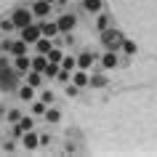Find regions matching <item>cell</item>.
Returning <instances> with one entry per match:
<instances>
[{"instance_id":"6da1fadb","label":"cell","mask_w":157,"mask_h":157,"mask_svg":"<svg viewBox=\"0 0 157 157\" xmlns=\"http://www.w3.org/2000/svg\"><path fill=\"white\" fill-rule=\"evenodd\" d=\"M120 13L136 35V43L157 53V0H123Z\"/></svg>"},{"instance_id":"7a4b0ae2","label":"cell","mask_w":157,"mask_h":157,"mask_svg":"<svg viewBox=\"0 0 157 157\" xmlns=\"http://www.w3.org/2000/svg\"><path fill=\"white\" fill-rule=\"evenodd\" d=\"M19 83V69L8 64V59H0V91H13Z\"/></svg>"},{"instance_id":"3957f363","label":"cell","mask_w":157,"mask_h":157,"mask_svg":"<svg viewBox=\"0 0 157 157\" xmlns=\"http://www.w3.org/2000/svg\"><path fill=\"white\" fill-rule=\"evenodd\" d=\"M123 40H125V35L120 32V29H101V43L107 45V51H117V48H123Z\"/></svg>"},{"instance_id":"277c9868","label":"cell","mask_w":157,"mask_h":157,"mask_svg":"<svg viewBox=\"0 0 157 157\" xmlns=\"http://www.w3.org/2000/svg\"><path fill=\"white\" fill-rule=\"evenodd\" d=\"M40 35H43V29L37 24L21 27V40H24V43H37V40H40Z\"/></svg>"},{"instance_id":"5b68a950","label":"cell","mask_w":157,"mask_h":157,"mask_svg":"<svg viewBox=\"0 0 157 157\" xmlns=\"http://www.w3.org/2000/svg\"><path fill=\"white\" fill-rule=\"evenodd\" d=\"M13 24L16 27H27V24H32V11H27V8H19L16 13H13Z\"/></svg>"},{"instance_id":"8992f818","label":"cell","mask_w":157,"mask_h":157,"mask_svg":"<svg viewBox=\"0 0 157 157\" xmlns=\"http://www.w3.org/2000/svg\"><path fill=\"white\" fill-rule=\"evenodd\" d=\"M13 67H16L19 72H27V69H32V61H29V56H27V53H21V56L13 59Z\"/></svg>"},{"instance_id":"52a82bcc","label":"cell","mask_w":157,"mask_h":157,"mask_svg":"<svg viewBox=\"0 0 157 157\" xmlns=\"http://www.w3.org/2000/svg\"><path fill=\"white\" fill-rule=\"evenodd\" d=\"M6 51H11L13 56H21V53H27V43L19 40V43H6Z\"/></svg>"},{"instance_id":"ba28073f","label":"cell","mask_w":157,"mask_h":157,"mask_svg":"<svg viewBox=\"0 0 157 157\" xmlns=\"http://www.w3.org/2000/svg\"><path fill=\"white\" fill-rule=\"evenodd\" d=\"M32 13H37V16H48V13H51V3H48V0L35 3V6H32Z\"/></svg>"},{"instance_id":"9c48e42d","label":"cell","mask_w":157,"mask_h":157,"mask_svg":"<svg viewBox=\"0 0 157 157\" xmlns=\"http://www.w3.org/2000/svg\"><path fill=\"white\" fill-rule=\"evenodd\" d=\"M40 29H43V35H45V37H56V35L61 32V29H59V24H56V21H45V24H43Z\"/></svg>"},{"instance_id":"30bf717a","label":"cell","mask_w":157,"mask_h":157,"mask_svg":"<svg viewBox=\"0 0 157 157\" xmlns=\"http://www.w3.org/2000/svg\"><path fill=\"white\" fill-rule=\"evenodd\" d=\"M72 80H75V85H77V88H83V85H88V83H91V77H88V75H85L83 69H75Z\"/></svg>"},{"instance_id":"8fae6325","label":"cell","mask_w":157,"mask_h":157,"mask_svg":"<svg viewBox=\"0 0 157 157\" xmlns=\"http://www.w3.org/2000/svg\"><path fill=\"white\" fill-rule=\"evenodd\" d=\"M27 83L32 85V88H37V85L43 83V77H40V72H37V69H27Z\"/></svg>"},{"instance_id":"7c38bea8","label":"cell","mask_w":157,"mask_h":157,"mask_svg":"<svg viewBox=\"0 0 157 157\" xmlns=\"http://www.w3.org/2000/svg\"><path fill=\"white\" fill-rule=\"evenodd\" d=\"M56 24H59V29H61V32H69V29L75 27V16H61Z\"/></svg>"},{"instance_id":"4fadbf2b","label":"cell","mask_w":157,"mask_h":157,"mask_svg":"<svg viewBox=\"0 0 157 157\" xmlns=\"http://www.w3.org/2000/svg\"><path fill=\"white\" fill-rule=\"evenodd\" d=\"M93 61H96V56H93V53H83V56H77V67H80V69H88Z\"/></svg>"},{"instance_id":"5bb4252c","label":"cell","mask_w":157,"mask_h":157,"mask_svg":"<svg viewBox=\"0 0 157 157\" xmlns=\"http://www.w3.org/2000/svg\"><path fill=\"white\" fill-rule=\"evenodd\" d=\"M101 61H104V67H107V69H112V67H117V51H107Z\"/></svg>"},{"instance_id":"9a60e30c","label":"cell","mask_w":157,"mask_h":157,"mask_svg":"<svg viewBox=\"0 0 157 157\" xmlns=\"http://www.w3.org/2000/svg\"><path fill=\"white\" fill-rule=\"evenodd\" d=\"M19 96H21L24 101H32V96H35V88H32L29 83H27V85H21V88H19Z\"/></svg>"},{"instance_id":"2e32d148","label":"cell","mask_w":157,"mask_h":157,"mask_svg":"<svg viewBox=\"0 0 157 157\" xmlns=\"http://www.w3.org/2000/svg\"><path fill=\"white\" fill-rule=\"evenodd\" d=\"M45 67H48V59L43 56V53H40V56H35V59H32V69H37V72H43Z\"/></svg>"},{"instance_id":"e0dca14e","label":"cell","mask_w":157,"mask_h":157,"mask_svg":"<svg viewBox=\"0 0 157 157\" xmlns=\"http://www.w3.org/2000/svg\"><path fill=\"white\" fill-rule=\"evenodd\" d=\"M123 48H125V53H131V56H133V53L139 51V43H136V40H128V37H125V40H123Z\"/></svg>"},{"instance_id":"ac0fdd59","label":"cell","mask_w":157,"mask_h":157,"mask_svg":"<svg viewBox=\"0 0 157 157\" xmlns=\"http://www.w3.org/2000/svg\"><path fill=\"white\" fill-rule=\"evenodd\" d=\"M21 144H24L27 149H35V147H37V136H32V133H24V139H21Z\"/></svg>"},{"instance_id":"d6986e66","label":"cell","mask_w":157,"mask_h":157,"mask_svg":"<svg viewBox=\"0 0 157 157\" xmlns=\"http://www.w3.org/2000/svg\"><path fill=\"white\" fill-rule=\"evenodd\" d=\"M51 48H53V45H51V37L43 35V40H37V51H40V53H48Z\"/></svg>"},{"instance_id":"ffe728a7","label":"cell","mask_w":157,"mask_h":157,"mask_svg":"<svg viewBox=\"0 0 157 157\" xmlns=\"http://www.w3.org/2000/svg\"><path fill=\"white\" fill-rule=\"evenodd\" d=\"M83 6H85V11H91V13H96V11H101V0H85Z\"/></svg>"},{"instance_id":"44dd1931","label":"cell","mask_w":157,"mask_h":157,"mask_svg":"<svg viewBox=\"0 0 157 157\" xmlns=\"http://www.w3.org/2000/svg\"><path fill=\"white\" fill-rule=\"evenodd\" d=\"M61 67L72 72V69H77V59H72V56H64V59H61Z\"/></svg>"},{"instance_id":"7402d4cb","label":"cell","mask_w":157,"mask_h":157,"mask_svg":"<svg viewBox=\"0 0 157 157\" xmlns=\"http://www.w3.org/2000/svg\"><path fill=\"white\" fill-rule=\"evenodd\" d=\"M61 59H64V56H61V51H59V48H51V51H48V61L61 64Z\"/></svg>"},{"instance_id":"603a6c76","label":"cell","mask_w":157,"mask_h":157,"mask_svg":"<svg viewBox=\"0 0 157 157\" xmlns=\"http://www.w3.org/2000/svg\"><path fill=\"white\" fill-rule=\"evenodd\" d=\"M91 85H93V88H104V85H107V77H104V75H93Z\"/></svg>"},{"instance_id":"cb8c5ba5","label":"cell","mask_w":157,"mask_h":157,"mask_svg":"<svg viewBox=\"0 0 157 157\" xmlns=\"http://www.w3.org/2000/svg\"><path fill=\"white\" fill-rule=\"evenodd\" d=\"M43 72H45V77H56V75H59V64H53V61H48V67H45Z\"/></svg>"},{"instance_id":"d4e9b609","label":"cell","mask_w":157,"mask_h":157,"mask_svg":"<svg viewBox=\"0 0 157 157\" xmlns=\"http://www.w3.org/2000/svg\"><path fill=\"white\" fill-rule=\"evenodd\" d=\"M32 128V117H24L21 123H19V131H29Z\"/></svg>"},{"instance_id":"484cf974","label":"cell","mask_w":157,"mask_h":157,"mask_svg":"<svg viewBox=\"0 0 157 157\" xmlns=\"http://www.w3.org/2000/svg\"><path fill=\"white\" fill-rule=\"evenodd\" d=\"M0 27H3V29H8V32H11V29H13L16 24H13V19H3V21H0Z\"/></svg>"},{"instance_id":"4316f807","label":"cell","mask_w":157,"mask_h":157,"mask_svg":"<svg viewBox=\"0 0 157 157\" xmlns=\"http://www.w3.org/2000/svg\"><path fill=\"white\" fill-rule=\"evenodd\" d=\"M109 27V16H99V29H107Z\"/></svg>"},{"instance_id":"83f0119b","label":"cell","mask_w":157,"mask_h":157,"mask_svg":"<svg viewBox=\"0 0 157 157\" xmlns=\"http://www.w3.org/2000/svg\"><path fill=\"white\" fill-rule=\"evenodd\" d=\"M56 120H59V112H56V109H51V112H48V123H56Z\"/></svg>"},{"instance_id":"f1b7e54d","label":"cell","mask_w":157,"mask_h":157,"mask_svg":"<svg viewBox=\"0 0 157 157\" xmlns=\"http://www.w3.org/2000/svg\"><path fill=\"white\" fill-rule=\"evenodd\" d=\"M43 101H45V104H51V101H53V93L45 91V93H43Z\"/></svg>"},{"instance_id":"f546056e","label":"cell","mask_w":157,"mask_h":157,"mask_svg":"<svg viewBox=\"0 0 157 157\" xmlns=\"http://www.w3.org/2000/svg\"><path fill=\"white\" fill-rule=\"evenodd\" d=\"M48 3H56V0H48Z\"/></svg>"}]
</instances>
